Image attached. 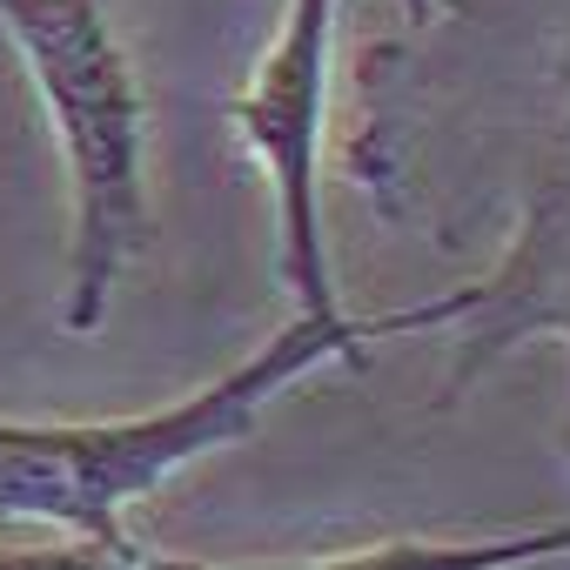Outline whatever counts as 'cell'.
I'll use <instances>...</instances> for the list:
<instances>
[{"mask_svg": "<svg viewBox=\"0 0 570 570\" xmlns=\"http://www.w3.org/2000/svg\"><path fill=\"white\" fill-rule=\"evenodd\" d=\"M476 303V282L456 296L390 309V316H309L296 309L262 350H248L235 370L202 383L195 396L148 410V416H108V423H14L0 416V523H55L81 537V557L101 563H155L128 537V510L148 503L175 470L235 450L255 436L262 410L303 383L323 363H356L376 336L403 330H456Z\"/></svg>", "mask_w": 570, "mask_h": 570, "instance_id": "6da1fadb", "label": "cell"}, {"mask_svg": "<svg viewBox=\"0 0 570 570\" xmlns=\"http://www.w3.org/2000/svg\"><path fill=\"white\" fill-rule=\"evenodd\" d=\"M0 28L14 35L48 128L68 161L75 228H68V336H95L108 303L148 235V115L141 81L108 28L101 0H0Z\"/></svg>", "mask_w": 570, "mask_h": 570, "instance_id": "7a4b0ae2", "label": "cell"}, {"mask_svg": "<svg viewBox=\"0 0 570 570\" xmlns=\"http://www.w3.org/2000/svg\"><path fill=\"white\" fill-rule=\"evenodd\" d=\"M330 35L336 0H282V28L255 61L248 88L228 101L242 148L275 188V268L296 309L330 316L336 275L323 248V101H330Z\"/></svg>", "mask_w": 570, "mask_h": 570, "instance_id": "3957f363", "label": "cell"}, {"mask_svg": "<svg viewBox=\"0 0 570 570\" xmlns=\"http://www.w3.org/2000/svg\"><path fill=\"white\" fill-rule=\"evenodd\" d=\"M456 330L463 343L450 363V403L517 343L563 336L570 350V108L543 148V168L530 181V202H523V222L503 262L476 282V303ZM563 443H570V416H563Z\"/></svg>", "mask_w": 570, "mask_h": 570, "instance_id": "277c9868", "label": "cell"}, {"mask_svg": "<svg viewBox=\"0 0 570 570\" xmlns=\"http://www.w3.org/2000/svg\"><path fill=\"white\" fill-rule=\"evenodd\" d=\"M570 550V523L530 530V537H483V543H370V550H336V557H309L316 570H423V563H530V557H557Z\"/></svg>", "mask_w": 570, "mask_h": 570, "instance_id": "5b68a950", "label": "cell"}, {"mask_svg": "<svg viewBox=\"0 0 570 570\" xmlns=\"http://www.w3.org/2000/svg\"><path fill=\"white\" fill-rule=\"evenodd\" d=\"M403 14H410V28H423L436 14V0H403Z\"/></svg>", "mask_w": 570, "mask_h": 570, "instance_id": "8992f818", "label": "cell"}]
</instances>
